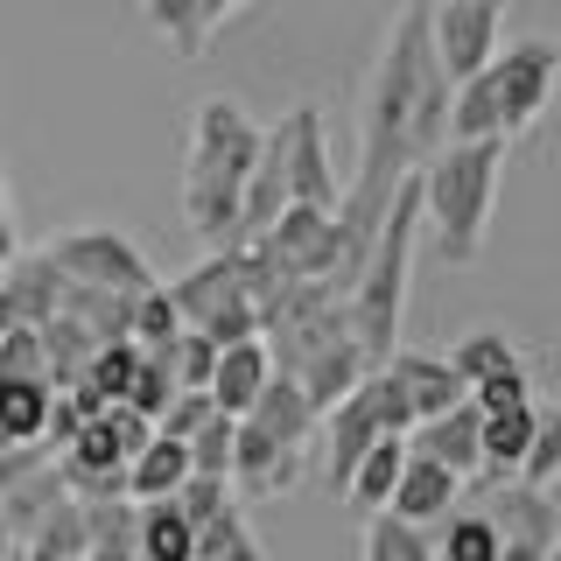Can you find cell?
Returning <instances> with one entry per match:
<instances>
[{"label": "cell", "instance_id": "6da1fadb", "mask_svg": "<svg viewBox=\"0 0 561 561\" xmlns=\"http://www.w3.org/2000/svg\"><path fill=\"white\" fill-rule=\"evenodd\" d=\"M414 253H421V175L386 197V218L373 245H365V267L344 295V323H351V344L365 351V365H386L393 358V337H400V316H408V288H414Z\"/></svg>", "mask_w": 561, "mask_h": 561}, {"label": "cell", "instance_id": "7a4b0ae2", "mask_svg": "<svg viewBox=\"0 0 561 561\" xmlns=\"http://www.w3.org/2000/svg\"><path fill=\"white\" fill-rule=\"evenodd\" d=\"M513 140H443L414 175H421V232L449 267H470L491 232V197H499V169Z\"/></svg>", "mask_w": 561, "mask_h": 561}, {"label": "cell", "instance_id": "3957f363", "mask_svg": "<svg viewBox=\"0 0 561 561\" xmlns=\"http://www.w3.org/2000/svg\"><path fill=\"white\" fill-rule=\"evenodd\" d=\"M49 260H57L64 280H84V288H113V295H148L154 280V260L140 253L127 232H113V225H78V232H57L43 245Z\"/></svg>", "mask_w": 561, "mask_h": 561}, {"label": "cell", "instance_id": "277c9868", "mask_svg": "<svg viewBox=\"0 0 561 561\" xmlns=\"http://www.w3.org/2000/svg\"><path fill=\"white\" fill-rule=\"evenodd\" d=\"M554 70H561V49L548 43V35L505 43L499 57L484 64L491 99H499V134H505V140H519L540 113H548V99H554Z\"/></svg>", "mask_w": 561, "mask_h": 561}, {"label": "cell", "instance_id": "5b68a950", "mask_svg": "<svg viewBox=\"0 0 561 561\" xmlns=\"http://www.w3.org/2000/svg\"><path fill=\"white\" fill-rule=\"evenodd\" d=\"M253 245H260V260H267L280 280H330V288H337L344 245H337L330 210H316V204H280V218H274Z\"/></svg>", "mask_w": 561, "mask_h": 561}, {"label": "cell", "instance_id": "8992f818", "mask_svg": "<svg viewBox=\"0 0 561 561\" xmlns=\"http://www.w3.org/2000/svg\"><path fill=\"white\" fill-rule=\"evenodd\" d=\"M499 14H505V0H428V43L449 84L478 78L499 57Z\"/></svg>", "mask_w": 561, "mask_h": 561}, {"label": "cell", "instance_id": "52a82bcc", "mask_svg": "<svg viewBox=\"0 0 561 561\" xmlns=\"http://www.w3.org/2000/svg\"><path fill=\"white\" fill-rule=\"evenodd\" d=\"M280 127V183H288V204H316V210H337V162H330V140H323V113L316 105H295Z\"/></svg>", "mask_w": 561, "mask_h": 561}, {"label": "cell", "instance_id": "ba28073f", "mask_svg": "<svg viewBox=\"0 0 561 561\" xmlns=\"http://www.w3.org/2000/svg\"><path fill=\"white\" fill-rule=\"evenodd\" d=\"M260 154V119L232 99H204L197 105V127H190V162L183 169H204V175H225V183H245Z\"/></svg>", "mask_w": 561, "mask_h": 561}, {"label": "cell", "instance_id": "9c48e42d", "mask_svg": "<svg viewBox=\"0 0 561 561\" xmlns=\"http://www.w3.org/2000/svg\"><path fill=\"white\" fill-rule=\"evenodd\" d=\"M316 428H323V484L344 499V484H351V470H358V456H365V449H373L379 435H386L379 400H373V379H358V386H351V393H344V400H337V408H330L323 421H316Z\"/></svg>", "mask_w": 561, "mask_h": 561}, {"label": "cell", "instance_id": "30bf717a", "mask_svg": "<svg viewBox=\"0 0 561 561\" xmlns=\"http://www.w3.org/2000/svg\"><path fill=\"white\" fill-rule=\"evenodd\" d=\"M302 478V449H280L274 435H260L253 421H232V463H225V484L239 499H280Z\"/></svg>", "mask_w": 561, "mask_h": 561}, {"label": "cell", "instance_id": "8fae6325", "mask_svg": "<svg viewBox=\"0 0 561 561\" xmlns=\"http://www.w3.org/2000/svg\"><path fill=\"white\" fill-rule=\"evenodd\" d=\"M162 295H169V309H175V323H183V330H204L225 302H239V295H245V260H239V245L204 253V267L162 280Z\"/></svg>", "mask_w": 561, "mask_h": 561}, {"label": "cell", "instance_id": "7c38bea8", "mask_svg": "<svg viewBox=\"0 0 561 561\" xmlns=\"http://www.w3.org/2000/svg\"><path fill=\"white\" fill-rule=\"evenodd\" d=\"M57 295H64L57 260H49L43 245H35V253L14 245L8 267H0V330H35L43 316H57Z\"/></svg>", "mask_w": 561, "mask_h": 561}, {"label": "cell", "instance_id": "4fadbf2b", "mask_svg": "<svg viewBox=\"0 0 561 561\" xmlns=\"http://www.w3.org/2000/svg\"><path fill=\"white\" fill-rule=\"evenodd\" d=\"M484 519H491V534L499 540H519V548H540V554H554V540H561V505H554V491H540V484H491V505H484Z\"/></svg>", "mask_w": 561, "mask_h": 561}, {"label": "cell", "instance_id": "5bb4252c", "mask_svg": "<svg viewBox=\"0 0 561 561\" xmlns=\"http://www.w3.org/2000/svg\"><path fill=\"white\" fill-rule=\"evenodd\" d=\"M478 408H470V393L456 400V408H443V414H428V421H414L408 428V449L414 456H435V463L449 470V478H478Z\"/></svg>", "mask_w": 561, "mask_h": 561}, {"label": "cell", "instance_id": "9a60e30c", "mask_svg": "<svg viewBox=\"0 0 561 561\" xmlns=\"http://www.w3.org/2000/svg\"><path fill=\"white\" fill-rule=\"evenodd\" d=\"M456 491H463V478H449L435 456H414V449H408V463H400L393 491H386V513L408 519V526H428V519L456 513Z\"/></svg>", "mask_w": 561, "mask_h": 561}, {"label": "cell", "instance_id": "2e32d148", "mask_svg": "<svg viewBox=\"0 0 561 561\" xmlns=\"http://www.w3.org/2000/svg\"><path fill=\"white\" fill-rule=\"evenodd\" d=\"M386 373H393V386H400V400H408L414 421H428V414H443V408L463 400V379H456L449 358H435V351H393Z\"/></svg>", "mask_w": 561, "mask_h": 561}, {"label": "cell", "instance_id": "e0dca14e", "mask_svg": "<svg viewBox=\"0 0 561 561\" xmlns=\"http://www.w3.org/2000/svg\"><path fill=\"white\" fill-rule=\"evenodd\" d=\"M267 379H274L267 344L245 337V344H225V351H218V365H210V386H204V393H210V408H218V414L239 421V414L260 400V386H267Z\"/></svg>", "mask_w": 561, "mask_h": 561}, {"label": "cell", "instance_id": "ac0fdd59", "mask_svg": "<svg viewBox=\"0 0 561 561\" xmlns=\"http://www.w3.org/2000/svg\"><path fill=\"white\" fill-rule=\"evenodd\" d=\"M239 421H253V428L260 435H274V443L280 449H309V435H316V421H323V414H316L309 408V400H302V386H295V379H267V386H260V400H253V408H245Z\"/></svg>", "mask_w": 561, "mask_h": 561}, {"label": "cell", "instance_id": "d6986e66", "mask_svg": "<svg viewBox=\"0 0 561 561\" xmlns=\"http://www.w3.org/2000/svg\"><path fill=\"white\" fill-rule=\"evenodd\" d=\"M534 421H540L534 400H519V408H499V414L478 421V478H491V484L513 478L519 456H526V443H534Z\"/></svg>", "mask_w": 561, "mask_h": 561}, {"label": "cell", "instance_id": "ffe728a7", "mask_svg": "<svg viewBox=\"0 0 561 561\" xmlns=\"http://www.w3.org/2000/svg\"><path fill=\"white\" fill-rule=\"evenodd\" d=\"M365 373H373V365H365V351L351 344V337H337V344H323V351H316V358L302 365V373H295V386H302V400H309L316 414H330Z\"/></svg>", "mask_w": 561, "mask_h": 561}, {"label": "cell", "instance_id": "44dd1931", "mask_svg": "<svg viewBox=\"0 0 561 561\" xmlns=\"http://www.w3.org/2000/svg\"><path fill=\"white\" fill-rule=\"evenodd\" d=\"M190 478V449L175 443V435H148V449L127 463V499L148 505V499H169L175 484Z\"/></svg>", "mask_w": 561, "mask_h": 561}, {"label": "cell", "instance_id": "7402d4cb", "mask_svg": "<svg viewBox=\"0 0 561 561\" xmlns=\"http://www.w3.org/2000/svg\"><path fill=\"white\" fill-rule=\"evenodd\" d=\"M400 463H408V435H379V443L358 456V470H351L344 499L358 505V513H386V491H393Z\"/></svg>", "mask_w": 561, "mask_h": 561}, {"label": "cell", "instance_id": "603a6c76", "mask_svg": "<svg viewBox=\"0 0 561 561\" xmlns=\"http://www.w3.org/2000/svg\"><path fill=\"white\" fill-rule=\"evenodd\" d=\"M57 499H70V491H64V478H57V456H49V463H35L28 478H14L8 491H0V526H8V534L22 540V534H28V526L43 519Z\"/></svg>", "mask_w": 561, "mask_h": 561}, {"label": "cell", "instance_id": "cb8c5ba5", "mask_svg": "<svg viewBox=\"0 0 561 561\" xmlns=\"http://www.w3.org/2000/svg\"><path fill=\"white\" fill-rule=\"evenodd\" d=\"M140 14H148V28L162 35V43H169L183 64L210 49V14H204V0H140Z\"/></svg>", "mask_w": 561, "mask_h": 561}, {"label": "cell", "instance_id": "d4e9b609", "mask_svg": "<svg viewBox=\"0 0 561 561\" xmlns=\"http://www.w3.org/2000/svg\"><path fill=\"white\" fill-rule=\"evenodd\" d=\"M134 540H140V561H190V519L175 513V499L134 505Z\"/></svg>", "mask_w": 561, "mask_h": 561}, {"label": "cell", "instance_id": "484cf974", "mask_svg": "<svg viewBox=\"0 0 561 561\" xmlns=\"http://www.w3.org/2000/svg\"><path fill=\"white\" fill-rule=\"evenodd\" d=\"M43 408H49L43 379H0V449L43 443Z\"/></svg>", "mask_w": 561, "mask_h": 561}, {"label": "cell", "instance_id": "4316f807", "mask_svg": "<svg viewBox=\"0 0 561 561\" xmlns=\"http://www.w3.org/2000/svg\"><path fill=\"white\" fill-rule=\"evenodd\" d=\"M449 140H491L499 134V99H491V78L478 70V78L449 84V119H443ZM505 140V134H499Z\"/></svg>", "mask_w": 561, "mask_h": 561}, {"label": "cell", "instance_id": "83f0119b", "mask_svg": "<svg viewBox=\"0 0 561 561\" xmlns=\"http://www.w3.org/2000/svg\"><path fill=\"white\" fill-rule=\"evenodd\" d=\"M22 548L35 561H78L84 554V513H78V499H57L43 519L22 534Z\"/></svg>", "mask_w": 561, "mask_h": 561}, {"label": "cell", "instance_id": "f1b7e54d", "mask_svg": "<svg viewBox=\"0 0 561 561\" xmlns=\"http://www.w3.org/2000/svg\"><path fill=\"white\" fill-rule=\"evenodd\" d=\"M513 365H519V351L505 344L499 330H478V337H463V344L449 351V373L463 379V393H470V386H484V379H499V373H513Z\"/></svg>", "mask_w": 561, "mask_h": 561}, {"label": "cell", "instance_id": "f546056e", "mask_svg": "<svg viewBox=\"0 0 561 561\" xmlns=\"http://www.w3.org/2000/svg\"><path fill=\"white\" fill-rule=\"evenodd\" d=\"M365 561H435V540L421 526L393 519V513H373V526H365Z\"/></svg>", "mask_w": 561, "mask_h": 561}, {"label": "cell", "instance_id": "4dcf8cb0", "mask_svg": "<svg viewBox=\"0 0 561 561\" xmlns=\"http://www.w3.org/2000/svg\"><path fill=\"white\" fill-rule=\"evenodd\" d=\"M169 393H175V379H169V344L140 351V358H134V379H127V400H119V408H134L140 421H154V414L169 408Z\"/></svg>", "mask_w": 561, "mask_h": 561}, {"label": "cell", "instance_id": "1f68e13d", "mask_svg": "<svg viewBox=\"0 0 561 561\" xmlns=\"http://www.w3.org/2000/svg\"><path fill=\"white\" fill-rule=\"evenodd\" d=\"M435 561H499V534H491V519L484 513H443Z\"/></svg>", "mask_w": 561, "mask_h": 561}, {"label": "cell", "instance_id": "d6a6232c", "mask_svg": "<svg viewBox=\"0 0 561 561\" xmlns=\"http://www.w3.org/2000/svg\"><path fill=\"white\" fill-rule=\"evenodd\" d=\"M169 499H175V513L190 519V534H197V526H210L218 513H232V505H245V499H239V491L225 484V478H204V470H190V478L175 484Z\"/></svg>", "mask_w": 561, "mask_h": 561}, {"label": "cell", "instance_id": "836d02e7", "mask_svg": "<svg viewBox=\"0 0 561 561\" xmlns=\"http://www.w3.org/2000/svg\"><path fill=\"white\" fill-rule=\"evenodd\" d=\"M519 484H540L548 491L554 478H561V414H548L540 408V421H534V443H526V456H519V470H513Z\"/></svg>", "mask_w": 561, "mask_h": 561}, {"label": "cell", "instance_id": "e575fe53", "mask_svg": "<svg viewBox=\"0 0 561 561\" xmlns=\"http://www.w3.org/2000/svg\"><path fill=\"white\" fill-rule=\"evenodd\" d=\"M210 365H218V344L204 330H175L169 337V379L175 386H210Z\"/></svg>", "mask_w": 561, "mask_h": 561}, {"label": "cell", "instance_id": "d590c367", "mask_svg": "<svg viewBox=\"0 0 561 561\" xmlns=\"http://www.w3.org/2000/svg\"><path fill=\"white\" fill-rule=\"evenodd\" d=\"M210 414H218V408H210V393H204V386H175V393H169V408L154 414V435H175V443H190V435H197Z\"/></svg>", "mask_w": 561, "mask_h": 561}, {"label": "cell", "instance_id": "8d00e7d4", "mask_svg": "<svg viewBox=\"0 0 561 561\" xmlns=\"http://www.w3.org/2000/svg\"><path fill=\"white\" fill-rule=\"evenodd\" d=\"M175 330H183V323H175V309H169V295H162V280H154V288H148V295H134V330H127V337H134L140 351H154V344H169V337H175Z\"/></svg>", "mask_w": 561, "mask_h": 561}, {"label": "cell", "instance_id": "74e56055", "mask_svg": "<svg viewBox=\"0 0 561 561\" xmlns=\"http://www.w3.org/2000/svg\"><path fill=\"white\" fill-rule=\"evenodd\" d=\"M183 449H190V470H204V478H225V463H232V414H210Z\"/></svg>", "mask_w": 561, "mask_h": 561}, {"label": "cell", "instance_id": "f35d334b", "mask_svg": "<svg viewBox=\"0 0 561 561\" xmlns=\"http://www.w3.org/2000/svg\"><path fill=\"white\" fill-rule=\"evenodd\" d=\"M245 534H253V526H245V505H232V513H218L210 526H197V534H190V561L225 554V548H232V540H245Z\"/></svg>", "mask_w": 561, "mask_h": 561}, {"label": "cell", "instance_id": "ab89813d", "mask_svg": "<svg viewBox=\"0 0 561 561\" xmlns=\"http://www.w3.org/2000/svg\"><path fill=\"white\" fill-rule=\"evenodd\" d=\"M0 379H43V344H35V330H0Z\"/></svg>", "mask_w": 561, "mask_h": 561}, {"label": "cell", "instance_id": "60d3db41", "mask_svg": "<svg viewBox=\"0 0 561 561\" xmlns=\"http://www.w3.org/2000/svg\"><path fill=\"white\" fill-rule=\"evenodd\" d=\"M204 337L210 344H245V337H260V316H253V302H245V295H239V302H225L218 316H210V323H204Z\"/></svg>", "mask_w": 561, "mask_h": 561}, {"label": "cell", "instance_id": "b9f144b4", "mask_svg": "<svg viewBox=\"0 0 561 561\" xmlns=\"http://www.w3.org/2000/svg\"><path fill=\"white\" fill-rule=\"evenodd\" d=\"M519 400H534V393H526V365H513V373H499V379H484V386H470V408H478V414L519 408Z\"/></svg>", "mask_w": 561, "mask_h": 561}, {"label": "cell", "instance_id": "7bdbcfd3", "mask_svg": "<svg viewBox=\"0 0 561 561\" xmlns=\"http://www.w3.org/2000/svg\"><path fill=\"white\" fill-rule=\"evenodd\" d=\"M105 428H113V443H119V456H127V463H134V456H140V449H148V435H154V421H140L134 408H119V400H113V408H105Z\"/></svg>", "mask_w": 561, "mask_h": 561}, {"label": "cell", "instance_id": "ee69618b", "mask_svg": "<svg viewBox=\"0 0 561 561\" xmlns=\"http://www.w3.org/2000/svg\"><path fill=\"white\" fill-rule=\"evenodd\" d=\"M78 428H84L78 400H70V393H49V408H43V443H49V449H64Z\"/></svg>", "mask_w": 561, "mask_h": 561}, {"label": "cell", "instance_id": "f6af8a7d", "mask_svg": "<svg viewBox=\"0 0 561 561\" xmlns=\"http://www.w3.org/2000/svg\"><path fill=\"white\" fill-rule=\"evenodd\" d=\"M210 561H260V540L245 534V540H232V548H225V554H210Z\"/></svg>", "mask_w": 561, "mask_h": 561}, {"label": "cell", "instance_id": "bcb514c9", "mask_svg": "<svg viewBox=\"0 0 561 561\" xmlns=\"http://www.w3.org/2000/svg\"><path fill=\"white\" fill-rule=\"evenodd\" d=\"M499 561H554V554H540V548H519V540H499Z\"/></svg>", "mask_w": 561, "mask_h": 561}, {"label": "cell", "instance_id": "7dc6e473", "mask_svg": "<svg viewBox=\"0 0 561 561\" xmlns=\"http://www.w3.org/2000/svg\"><path fill=\"white\" fill-rule=\"evenodd\" d=\"M0 561H35V554L22 548V540H14V548H8V554H0Z\"/></svg>", "mask_w": 561, "mask_h": 561}, {"label": "cell", "instance_id": "c3c4849f", "mask_svg": "<svg viewBox=\"0 0 561 561\" xmlns=\"http://www.w3.org/2000/svg\"><path fill=\"white\" fill-rule=\"evenodd\" d=\"M8 548H14V534H8V526H0V554H8Z\"/></svg>", "mask_w": 561, "mask_h": 561}]
</instances>
